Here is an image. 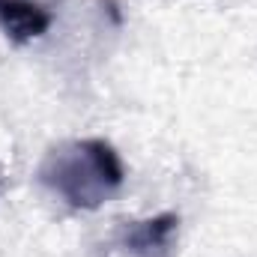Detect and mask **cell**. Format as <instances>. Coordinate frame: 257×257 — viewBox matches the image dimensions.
I'll list each match as a JSON object with an SVG mask.
<instances>
[{
	"label": "cell",
	"mask_w": 257,
	"mask_h": 257,
	"mask_svg": "<svg viewBox=\"0 0 257 257\" xmlns=\"http://www.w3.org/2000/svg\"><path fill=\"white\" fill-rule=\"evenodd\" d=\"M39 183L72 209L93 212L123 189L126 168L108 141L75 138L54 144L45 153L39 165Z\"/></svg>",
	"instance_id": "1"
},
{
	"label": "cell",
	"mask_w": 257,
	"mask_h": 257,
	"mask_svg": "<svg viewBox=\"0 0 257 257\" xmlns=\"http://www.w3.org/2000/svg\"><path fill=\"white\" fill-rule=\"evenodd\" d=\"M177 236H180V215L159 212L150 218L126 221L120 242L132 257H174Z\"/></svg>",
	"instance_id": "2"
},
{
	"label": "cell",
	"mask_w": 257,
	"mask_h": 257,
	"mask_svg": "<svg viewBox=\"0 0 257 257\" xmlns=\"http://www.w3.org/2000/svg\"><path fill=\"white\" fill-rule=\"evenodd\" d=\"M54 24V15L36 0H0V30L15 45L42 39Z\"/></svg>",
	"instance_id": "3"
}]
</instances>
